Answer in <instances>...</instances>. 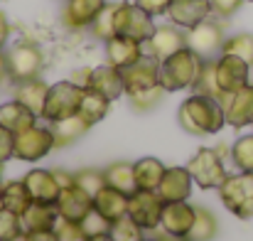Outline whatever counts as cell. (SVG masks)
Wrapping results in <instances>:
<instances>
[{
  "label": "cell",
  "instance_id": "27",
  "mask_svg": "<svg viewBox=\"0 0 253 241\" xmlns=\"http://www.w3.org/2000/svg\"><path fill=\"white\" fill-rule=\"evenodd\" d=\"M57 217H59V212L54 204L32 202L30 209L22 214V229L25 232H52Z\"/></svg>",
  "mask_w": 253,
  "mask_h": 241
},
{
  "label": "cell",
  "instance_id": "3",
  "mask_svg": "<svg viewBox=\"0 0 253 241\" xmlns=\"http://www.w3.org/2000/svg\"><path fill=\"white\" fill-rule=\"evenodd\" d=\"M84 86L74 84L72 79L57 81L49 86L47 91V101H44V111H42V118L54 123V121H64V118H72L79 113V106H82V98H84Z\"/></svg>",
  "mask_w": 253,
  "mask_h": 241
},
{
  "label": "cell",
  "instance_id": "30",
  "mask_svg": "<svg viewBox=\"0 0 253 241\" xmlns=\"http://www.w3.org/2000/svg\"><path fill=\"white\" fill-rule=\"evenodd\" d=\"M49 128H52V133H54L57 148H64V145L79 141L84 133H88L91 126H88L84 118L77 113V116H72V118H64V121H54V123H49Z\"/></svg>",
  "mask_w": 253,
  "mask_h": 241
},
{
  "label": "cell",
  "instance_id": "53",
  "mask_svg": "<svg viewBox=\"0 0 253 241\" xmlns=\"http://www.w3.org/2000/svg\"><path fill=\"white\" fill-rule=\"evenodd\" d=\"M12 241H30V239H27V234H25V232H22V234H20V237H15V239H12Z\"/></svg>",
  "mask_w": 253,
  "mask_h": 241
},
{
  "label": "cell",
  "instance_id": "55",
  "mask_svg": "<svg viewBox=\"0 0 253 241\" xmlns=\"http://www.w3.org/2000/svg\"><path fill=\"white\" fill-rule=\"evenodd\" d=\"M143 241H155V239H143Z\"/></svg>",
  "mask_w": 253,
  "mask_h": 241
},
{
  "label": "cell",
  "instance_id": "32",
  "mask_svg": "<svg viewBox=\"0 0 253 241\" xmlns=\"http://www.w3.org/2000/svg\"><path fill=\"white\" fill-rule=\"evenodd\" d=\"M216 232H219V222H216V217H214L209 209L197 207V217H194V224H192L187 239L189 241H211L214 237H216Z\"/></svg>",
  "mask_w": 253,
  "mask_h": 241
},
{
  "label": "cell",
  "instance_id": "39",
  "mask_svg": "<svg viewBox=\"0 0 253 241\" xmlns=\"http://www.w3.org/2000/svg\"><path fill=\"white\" fill-rule=\"evenodd\" d=\"M143 232L145 229H140L128 214L111 224V237H113V241H143Z\"/></svg>",
  "mask_w": 253,
  "mask_h": 241
},
{
  "label": "cell",
  "instance_id": "34",
  "mask_svg": "<svg viewBox=\"0 0 253 241\" xmlns=\"http://www.w3.org/2000/svg\"><path fill=\"white\" fill-rule=\"evenodd\" d=\"M194 94H204V96H214V98H224V94L219 91V84H216V74H214V59H204L202 64V72L192 86Z\"/></svg>",
  "mask_w": 253,
  "mask_h": 241
},
{
  "label": "cell",
  "instance_id": "13",
  "mask_svg": "<svg viewBox=\"0 0 253 241\" xmlns=\"http://www.w3.org/2000/svg\"><path fill=\"white\" fill-rule=\"evenodd\" d=\"M182 47H187V32H182V27L169 22V25H158L155 27V32L145 42V54H150L158 62H163V59H168L169 54L179 52Z\"/></svg>",
  "mask_w": 253,
  "mask_h": 241
},
{
  "label": "cell",
  "instance_id": "33",
  "mask_svg": "<svg viewBox=\"0 0 253 241\" xmlns=\"http://www.w3.org/2000/svg\"><path fill=\"white\" fill-rule=\"evenodd\" d=\"M116 5L118 2H106V7L98 12V17L93 20V25L88 27L96 40H103L106 42V40H111L116 35Z\"/></svg>",
  "mask_w": 253,
  "mask_h": 241
},
{
  "label": "cell",
  "instance_id": "5",
  "mask_svg": "<svg viewBox=\"0 0 253 241\" xmlns=\"http://www.w3.org/2000/svg\"><path fill=\"white\" fill-rule=\"evenodd\" d=\"M155 20L150 12H145L140 5L135 2H118L116 5V35L138 40V42H148L150 35L155 32Z\"/></svg>",
  "mask_w": 253,
  "mask_h": 241
},
{
  "label": "cell",
  "instance_id": "52",
  "mask_svg": "<svg viewBox=\"0 0 253 241\" xmlns=\"http://www.w3.org/2000/svg\"><path fill=\"white\" fill-rule=\"evenodd\" d=\"M160 241H189V239H184V237H169V234H163V237H160Z\"/></svg>",
  "mask_w": 253,
  "mask_h": 241
},
{
  "label": "cell",
  "instance_id": "4",
  "mask_svg": "<svg viewBox=\"0 0 253 241\" xmlns=\"http://www.w3.org/2000/svg\"><path fill=\"white\" fill-rule=\"evenodd\" d=\"M219 197L234 217L253 219V172L226 175L219 185Z\"/></svg>",
  "mask_w": 253,
  "mask_h": 241
},
{
  "label": "cell",
  "instance_id": "11",
  "mask_svg": "<svg viewBox=\"0 0 253 241\" xmlns=\"http://www.w3.org/2000/svg\"><path fill=\"white\" fill-rule=\"evenodd\" d=\"M249 72H251V67H249L241 57H236V54L221 52V54L214 59L216 84H219V91H221L224 96L239 91L241 86H246V84H249ZM221 101H224V98H221Z\"/></svg>",
  "mask_w": 253,
  "mask_h": 241
},
{
  "label": "cell",
  "instance_id": "38",
  "mask_svg": "<svg viewBox=\"0 0 253 241\" xmlns=\"http://www.w3.org/2000/svg\"><path fill=\"white\" fill-rule=\"evenodd\" d=\"M165 94H168V91L158 84V86H153V89L128 94V101H130V106H133V108H138V111H150V108H155V106L163 101V96H165Z\"/></svg>",
  "mask_w": 253,
  "mask_h": 241
},
{
  "label": "cell",
  "instance_id": "6",
  "mask_svg": "<svg viewBox=\"0 0 253 241\" xmlns=\"http://www.w3.org/2000/svg\"><path fill=\"white\" fill-rule=\"evenodd\" d=\"M42 67H44V54L35 42L25 40V42H17V45L10 47V52H7V74L15 84L40 77Z\"/></svg>",
  "mask_w": 253,
  "mask_h": 241
},
{
  "label": "cell",
  "instance_id": "31",
  "mask_svg": "<svg viewBox=\"0 0 253 241\" xmlns=\"http://www.w3.org/2000/svg\"><path fill=\"white\" fill-rule=\"evenodd\" d=\"M108 108H111V101L103 94H98L93 89H86L84 98H82V106H79V116L84 118L88 126H96L98 121L106 118Z\"/></svg>",
  "mask_w": 253,
  "mask_h": 241
},
{
  "label": "cell",
  "instance_id": "48",
  "mask_svg": "<svg viewBox=\"0 0 253 241\" xmlns=\"http://www.w3.org/2000/svg\"><path fill=\"white\" fill-rule=\"evenodd\" d=\"M30 241H57L54 232H25Z\"/></svg>",
  "mask_w": 253,
  "mask_h": 241
},
{
  "label": "cell",
  "instance_id": "28",
  "mask_svg": "<svg viewBox=\"0 0 253 241\" xmlns=\"http://www.w3.org/2000/svg\"><path fill=\"white\" fill-rule=\"evenodd\" d=\"M103 177H106V185L123 192V194H133L138 190L135 185V172H133V162H111L106 170H103Z\"/></svg>",
  "mask_w": 253,
  "mask_h": 241
},
{
  "label": "cell",
  "instance_id": "46",
  "mask_svg": "<svg viewBox=\"0 0 253 241\" xmlns=\"http://www.w3.org/2000/svg\"><path fill=\"white\" fill-rule=\"evenodd\" d=\"M88 77H91V67H82V69H77V72L72 74V81L86 89V86H88Z\"/></svg>",
  "mask_w": 253,
  "mask_h": 241
},
{
  "label": "cell",
  "instance_id": "19",
  "mask_svg": "<svg viewBox=\"0 0 253 241\" xmlns=\"http://www.w3.org/2000/svg\"><path fill=\"white\" fill-rule=\"evenodd\" d=\"M192 182L194 180L187 167H168L155 192L163 202H184L192 194Z\"/></svg>",
  "mask_w": 253,
  "mask_h": 241
},
{
  "label": "cell",
  "instance_id": "23",
  "mask_svg": "<svg viewBox=\"0 0 253 241\" xmlns=\"http://www.w3.org/2000/svg\"><path fill=\"white\" fill-rule=\"evenodd\" d=\"M93 209L113 224V222H118L121 217L128 214V194H123V192L106 185L93 194Z\"/></svg>",
  "mask_w": 253,
  "mask_h": 241
},
{
  "label": "cell",
  "instance_id": "43",
  "mask_svg": "<svg viewBox=\"0 0 253 241\" xmlns=\"http://www.w3.org/2000/svg\"><path fill=\"white\" fill-rule=\"evenodd\" d=\"M211 2V12L219 15V17H231L241 10V5L246 0H209Z\"/></svg>",
  "mask_w": 253,
  "mask_h": 241
},
{
  "label": "cell",
  "instance_id": "41",
  "mask_svg": "<svg viewBox=\"0 0 253 241\" xmlns=\"http://www.w3.org/2000/svg\"><path fill=\"white\" fill-rule=\"evenodd\" d=\"M82 227H84L86 237H96V234H111V222L106 217H101L96 209H91L82 219Z\"/></svg>",
  "mask_w": 253,
  "mask_h": 241
},
{
  "label": "cell",
  "instance_id": "51",
  "mask_svg": "<svg viewBox=\"0 0 253 241\" xmlns=\"http://www.w3.org/2000/svg\"><path fill=\"white\" fill-rule=\"evenodd\" d=\"M88 241H113L111 234H96V237H88Z\"/></svg>",
  "mask_w": 253,
  "mask_h": 241
},
{
  "label": "cell",
  "instance_id": "2",
  "mask_svg": "<svg viewBox=\"0 0 253 241\" xmlns=\"http://www.w3.org/2000/svg\"><path fill=\"white\" fill-rule=\"evenodd\" d=\"M202 64H204V59L199 54H194L189 47H182L179 52L169 54L168 59L160 62V86L168 94L192 89L202 72Z\"/></svg>",
  "mask_w": 253,
  "mask_h": 241
},
{
  "label": "cell",
  "instance_id": "18",
  "mask_svg": "<svg viewBox=\"0 0 253 241\" xmlns=\"http://www.w3.org/2000/svg\"><path fill=\"white\" fill-rule=\"evenodd\" d=\"M145 54V45L123 35H113L111 40H106V62L116 69H126L130 64H135L140 57Z\"/></svg>",
  "mask_w": 253,
  "mask_h": 241
},
{
  "label": "cell",
  "instance_id": "10",
  "mask_svg": "<svg viewBox=\"0 0 253 241\" xmlns=\"http://www.w3.org/2000/svg\"><path fill=\"white\" fill-rule=\"evenodd\" d=\"M163 207H165V202L160 199V194L155 190H135L128 197V217L145 232H153L160 227Z\"/></svg>",
  "mask_w": 253,
  "mask_h": 241
},
{
  "label": "cell",
  "instance_id": "15",
  "mask_svg": "<svg viewBox=\"0 0 253 241\" xmlns=\"http://www.w3.org/2000/svg\"><path fill=\"white\" fill-rule=\"evenodd\" d=\"M194 217H197V207H189L187 199L184 202H165L163 217H160V229H163V234L187 239V234L194 224Z\"/></svg>",
  "mask_w": 253,
  "mask_h": 241
},
{
  "label": "cell",
  "instance_id": "35",
  "mask_svg": "<svg viewBox=\"0 0 253 241\" xmlns=\"http://www.w3.org/2000/svg\"><path fill=\"white\" fill-rule=\"evenodd\" d=\"M231 162L239 172H253V133L241 136L231 145Z\"/></svg>",
  "mask_w": 253,
  "mask_h": 241
},
{
  "label": "cell",
  "instance_id": "22",
  "mask_svg": "<svg viewBox=\"0 0 253 241\" xmlns=\"http://www.w3.org/2000/svg\"><path fill=\"white\" fill-rule=\"evenodd\" d=\"M25 185L32 194L35 202H42V204H57L59 199V182L54 177V170H30L25 177Z\"/></svg>",
  "mask_w": 253,
  "mask_h": 241
},
{
  "label": "cell",
  "instance_id": "45",
  "mask_svg": "<svg viewBox=\"0 0 253 241\" xmlns=\"http://www.w3.org/2000/svg\"><path fill=\"white\" fill-rule=\"evenodd\" d=\"M135 5H140L145 12H150L153 17L158 15H168V7H169V0H133Z\"/></svg>",
  "mask_w": 253,
  "mask_h": 241
},
{
  "label": "cell",
  "instance_id": "24",
  "mask_svg": "<svg viewBox=\"0 0 253 241\" xmlns=\"http://www.w3.org/2000/svg\"><path fill=\"white\" fill-rule=\"evenodd\" d=\"M35 123H37V113L30 111L17 98H12L7 103H0V126L7 128V131H12L15 136L22 133V131H27V128H32Z\"/></svg>",
  "mask_w": 253,
  "mask_h": 241
},
{
  "label": "cell",
  "instance_id": "14",
  "mask_svg": "<svg viewBox=\"0 0 253 241\" xmlns=\"http://www.w3.org/2000/svg\"><path fill=\"white\" fill-rule=\"evenodd\" d=\"M224 113L231 128H246L253 123V84L249 81L239 91L224 96Z\"/></svg>",
  "mask_w": 253,
  "mask_h": 241
},
{
  "label": "cell",
  "instance_id": "29",
  "mask_svg": "<svg viewBox=\"0 0 253 241\" xmlns=\"http://www.w3.org/2000/svg\"><path fill=\"white\" fill-rule=\"evenodd\" d=\"M165 165L158 158H140L133 162V172H135V185L138 190H158L163 175H165Z\"/></svg>",
  "mask_w": 253,
  "mask_h": 241
},
{
  "label": "cell",
  "instance_id": "8",
  "mask_svg": "<svg viewBox=\"0 0 253 241\" xmlns=\"http://www.w3.org/2000/svg\"><path fill=\"white\" fill-rule=\"evenodd\" d=\"M57 148V141H54V133L52 128L47 126H32L22 133L15 136V155L17 160H27V162H37L42 160L44 155H49L52 150Z\"/></svg>",
  "mask_w": 253,
  "mask_h": 241
},
{
  "label": "cell",
  "instance_id": "47",
  "mask_svg": "<svg viewBox=\"0 0 253 241\" xmlns=\"http://www.w3.org/2000/svg\"><path fill=\"white\" fill-rule=\"evenodd\" d=\"M7 37H10V22H7V17L0 12V49L5 47Z\"/></svg>",
  "mask_w": 253,
  "mask_h": 241
},
{
  "label": "cell",
  "instance_id": "17",
  "mask_svg": "<svg viewBox=\"0 0 253 241\" xmlns=\"http://www.w3.org/2000/svg\"><path fill=\"white\" fill-rule=\"evenodd\" d=\"M209 15H211V2L209 0H169V22L182 27V30H189V27L199 25Z\"/></svg>",
  "mask_w": 253,
  "mask_h": 241
},
{
  "label": "cell",
  "instance_id": "37",
  "mask_svg": "<svg viewBox=\"0 0 253 241\" xmlns=\"http://www.w3.org/2000/svg\"><path fill=\"white\" fill-rule=\"evenodd\" d=\"M52 232H54L57 241H88L82 222H74V219H67V217H57Z\"/></svg>",
  "mask_w": 253,
  "mask_h": 241
},
{
  "label": "cell",
  "instance_id": "50",
  "mask_svg": "<svg viewBox=\"0 0 253 241\" xmlns=\"http://www.w3.org/2000/svg\"><path fill=\"white\" fill-rule=\"evenodd\" d=\"M2 79H10V74H7V54L0 49V81Z\"/></svg>",
  "mask_w": 253,
  "mask_h": 241
},
{
  "label": "cell",
  "instance_id": "49",
  "mask_svg": "<svg viewBox=\"0 0 253 241\" xmlns=\"http://www.w3.org/2000/svg\"><path fill=\"white\" fill-rule=\"evenodd\" d=\"M54 177H57V182H59L62 190L69 187V185H74V175H69V172H64V170H54Z\"/></svg>",
  "mask_w": 253,
  "mask_h": 241
},
{
  "label": "cell",
  "instance_id": "54",
  "mask_svg": "<svg viewBox=\"0 0 253 241\" xmlns=\"http://www.w3.org/2000/svg\"><path fill=\"white\" fill-rule=\"evenodd\" d=\"M0 187H2V162H0Z\"/></svg>",
  "mask_w": 253,
  "mask_h": 241
},
{
  "label": "cell",
  "instance_id": "9",
  "mask_svg": "<svg viewBox=\"0 0 253 241\" xmlns=\"http://www.w3.org/2000/svg\"><path fill=\"white\" fill-rule=\"evenodd\" d=\"M224 27L216 22V20H202L199 25L189 27L187 30V47L199 54L202 59H216L224 49Z\"/></svg>",
  "mask_w": 253,
  "mask_h": 241
},
{
  "label": "cell",
  "instance_id": "7",
  "mask_svg": "<svg viewBox=\"0 0 253 241\" xmlns=\"http://www.w3.org/2000/svg\"><path fill=\"white\" fill-rule=\"evenodd\" d=\"M187 170L202 190H219V185L226 180L221 155L214 148H199L194 153V158L187 162Z\"/></svg>",
  "mask_w": 253,
  "mask_h": 241
},
{
  "label": "cell",
  "instance_id": "56",
  "mask_svg": "<svg viewBox=\"0 0 253 241\" xmlns=\"http://www.w3.org/2000/svg\"><path fill=\"white\" fill-rule=\"evenodd\" d=\"M251 126H253V123H251Z\"/></svg>",
  "mask_w": 253,
  "mask_h": 241
},
{
  "label": "cell",
  "instance_id": "36",
  "mask_svg": "<svg viewBox=\"0 0 253 241\" xmlns=\"http://www.w3.org/2000/svg\"><path fill=\"white\" fill-rule=\"evenodd\" d=\"M221 52L236 54V57H241L249 67H253V35H249V32H239V35L226 37Z\"/></svg>",
  "mask_w": 253,
  "mask_h": 241
},
{
  "label": "cell",
  "instance_id": "26",
  "mask_svg": "<svg viewBox=\"0 0 253 241\" xmlns=\"http://www.w3.org/2000/svg\"><path fill=\"white\" fill-rule=\"evenodd\" d=\"M32 202L35 199H32L25 180H12V182H5L0 187V207H5V209H10V212H15L20 217L30 209Z\"/></svg>",
  "mask_w": 253,
  "mask_h": 241
},
{
  "label": "cell",
  "instance_id": "57",
  "mask_svg": "<svg viewBox=\"0 0 253 241\" xmlns=\"http://www.w3.org/2000/svg\"><path fill=\"white\" fill-rule=\"evenodd\" d=\"M251 2H253V0H251Z\"/></svg>",
  "mask_w": 253,
  "mask_h": 241
},
{
  "label": "cell",
  "instance_id": "20",
  "mask_svg": "<svg viewBox=\"0 0 253 241\" xmlns=\"http://www.w3.org/2000/svg\"><path fill=\"white\" fill-rule=\"evenodd\" d=\"M86 89H93V91L103 94L108 101H116V98L126 96V84H123L121 69L111 67L108 62L98 64V67H91V77H88V86Z\"/></svg>",
  "mask_w": 253,
  "mask_h": 241
},
{
  "label": "cell",
  "instance_id": "12",
  "mask_svg": "<svg viewBox=\"0 0 253 241\" xmlns=\"http://www.w3.org/2000/svg\"><path fill=\"white\" fill-rule=\"evenodd\" d=\"M123 84H126V96L135 91H145L160 84V62L150 54H143L135 64L121 69Z\"/></svg>",
  "mask_w": 253,
  "mask_h": 241
},
{
  "label": "cell",
  "instance_id": "42",
  "mask_svg": "<svg viewBox=\"0 0 253 241\" xmlns=\"http://www.w3.org/2000/svg\"><path fill=\"white\" fill-rule=\"evenodd\" d=\"M74 180H77L79 187H84L88 194H96L101 187H106V177H103V172H98V170H84V172L74 175Z\"/></svg>",
  "mask_w": 253,
  "mask_h": 241
},
{
  "label": "cell",
  "instance_id": "44",
  "mask_svg": "<svg viewBox=\"0 0 253 241\" xmlns=\"http://www.w3.org/2000/svg\"><path fill=\"white\" fill-rule=\"evenodd\" d=\"M12 155H15V133L0 126V162L5 165Z\"/></svg>",
  "mask_w": 253,
  "mask_h": 241
},
{
  "label": "cell",
  "instance_id": "21",
  "mask_svg": "<svg viewBox=\"0 0 253 241\" xmlns=\"http://www.w3.org/2000/svg\"><path fill=\"white\" fill-rule=\"evenodd\" d=\"M106 7V0H67L62 10V22L69 30H84L91 27L98 12Z\"/></svg>",
  "mask_w": 253,
  "mask_h": 241
},
{
  "label": "cell",
  "instance_id": "1",
  "mask_svg": "<svg viewBox=\"0 0 253 241\" xmlns=\"http://www.w3.org/2000/svg\"><path fill=\"white\" fill-rule=\"evenodd\" d=\"M177 116H179V126L189 136H214L226 126L224 103L204 94H192L189 98H184Z\"/></svg>",
  "mask_w": 253,
  "mask_h": 241
},
{
  "label": "cell",
  "instance_id": "25",
  "mask_svg": "<svg viewBox=\"0 0 253 241\" xmlns=\"http://www.w3.org/2000/svg\"><path fill=\"white\" fill-rule=\"evenodd\" d=\"M47 91H49V84L42 81L40 77L15 84V98H17L20 103H25L30 111H35L37 116H42V111H44Z\"/></svg>",
  "mask_w": 253,
  "mask_h": 241
},
{
  "label": "cell",
  "instance_id": "40",
  "mask_svg": "<svg viewBox=\"0 0 253 241\" xmlns=\"http://www.w3.org/2000/svg\"><path fill=\"white\" fill-rule=\"evenodd\" d=\"M22 229V217L0 207V241H12L15 237H20Z\"/></svg>",
  "mask_w": 253,
  "mask_h": 241
},
{
  "label": "cell",
  "instance_id": "16",
  "mask_svg": "<svg viewBox=\"0 0 253 241\" xmlns=\"http://www.w3.org/2000/svg\"><path fill=\"white\" fill-rule=\"evenodd\" d=\"M57 212L59 217H67V219H74V222H82L86 214L93 209V194H88L84 187L77 185H69L59 192V199H57Z\"/></svg>",
  "mask_w": 253,
  "mask_h": 241
}]
</instances>
